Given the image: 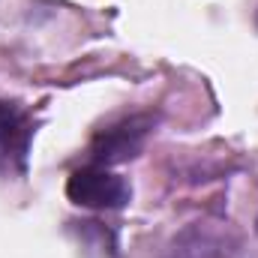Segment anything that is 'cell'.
I'll return each instance as SVG.
<instances>
[{
  "instance_id": "obj_1",
  "label": "cell",
  "mask_w": 258,
  "mask_h": 258,
  "mask_svg": "<svg viewBox=\"0 0 258 258\" xmlns=\"http://www.w3.org/2000/svg\"><path fill=\"white\" fill-rule=\"evenodd\" d=\"M69 201L81 207H96V210H114L129 201V186L123 177L105 171V168H78L66 180Z\"/></svg>"
},
{
  "instance_id": "obj_2",
  "label": "cell",
  "mask_w": 258,
  "mask_h": 258,
  "mask_svg": "<svg viewBox=\"0 0 258 258\" xmlns=\"http://www.w3.org/2000/svg\"><path fill=\"white\" fill-rule=\"evenodd\" d=\"M30 135H33V126H30L27 114L12 102H0V165L3 168H9V171L24 168Z\"/></svg>"
},
{
  "instance_id": "obj_3",
  "label": "cell",
  "mask_w": 258,
  "mask_h": 258,
  "mask_svg": "<svg viewBox=\"0 0 258 258\" xmlns=\"http://www.w3.org/2000/svg\"><path fill=\"white\" fill-rule=\"evenodd\" d=\"M147 126H150L147 117H129V120L117 123V126L99 132L93 147H90L93 159L96 162H120V159L135 156L141 141H144V135H147Z\"/></svg>"
}]
</instances>
